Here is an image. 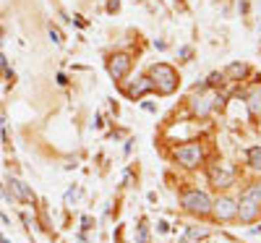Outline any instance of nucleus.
<instances>
[{
  "label": "nucleus",
  "instance_id": "nucleus-1",
  "mask_svg": "<svg viewBox=\"0 0 261 243\" xmlns=\"http://www.w3.org/2000/svg\"><path fill=\"white\" fill-rule=\"evenodd\" d=\"M149 79H151V84H154V89L160 94H172L178 89V74L167 63H154V65H151V68H149Z\"/></svg>",
  "mask_w": 261,
  "mask_h": 243
},
{
  "label": "nucleus",
  "instance_id": "nucleus-2",
  "mask_svg": "<svg viewBox=\"0 0 261 243\" xmlns=\"http://www.w3.org/2000/svg\"><path fill=\"white\" fill-rule=\"evenodd\" d=\"M172 157H175V162H178L180 167H188V170H193V167H199V162L204 160V149H201V144L191 141V144H183V147H178L175 152H172Z\"/></svg>",
  "mask_w": 261,
  "mask_h": 243
},
{
  "label": "nucleus",
  "instance_id": "nucleus-3",
  "mask_svg": "<svg viewBox=\"0 0 261 243\" xmlns=\"http://www.w3.org/2000/svg\"><path fill=\"white\" fill-rule=\"evenodd\" d=\"M180 204H183V209H188L191 214H209L212 212V199L204 193V191H199V188H193V191H186L183 193V199H180Z\"/></svg>",
  "mask_w": 261,
  "mask_h": 243
},
{
  "label": "nucleus",
  "instance_id": "nucleus-4",
  "mask_svg": "<svg viewBox=\"0 0 261 243\" xmlns=\"http://www.w3.org/2000/svg\"><path fill=\"white\" fill-rule=\"evenodd\" d=\"M209 183L214 188H230L235 183V170L227 167V165H217L209 170Z\"/></svg>",
  "mask_w": 261,
  "mask_h": 243
},
{
  "label": "nucleus",
  "instance_id": "nucleus-5",
  "mask_svg": "<svg viewBox=\"0 0 261 243\" xmlns=\"http://www.w3.org/2000/svg\"><path fill=\"white\" fill-rule=\"evenodd\" d=\"M107 71H110V76L115 81H123L128 76V71H130V55L128 53H115L110 58V63H107Z\"/></svg>",
  "mask_w": 261,
  "mask_h": 243
},
{
  "label": "nucleus",
  "instance_id": "nucleus-6",
  "mask_svg": "<svg viewBox=\"0 0 261 243\" xmlns=\"http://www.w3.org/2000/svg\"><path fill=\"white\" fill-rule=\"evenodd\" d=\"M235 217L241 220V223H253V220L261 217V204H256L253 199H248L246 193L241 196V202H238V212Z\"/></svg>",
  "mask_w": 261,
  "mask_h": 243
},
{
  "label": "nucleus",
  "instance_id": "nucleus-7",
  "mask_svg": "<svg viewBox=\"0 0 261 243\" xmlns=\"http://www.w3.org/2000/svg\"><path fill=\"white\" fill-rule=\"evenodd\" d=\"M214 209V217L220 220V223H230V220H235V212H238V202L230 196H222V199H217V202L212 204Z\"/></svg>",
  "mask_w": 261,
  "mask_h": 243
},
{
  "label": "nucleus",
  "instance_id": "nucleus-8",
  "mask_svg": "<svg viewBox=\"0 0 261 243\" xmlns=\"http://www.w3.org/2000/svg\"><path fill=\"white\" fill-rule=\"evenodd\" d=\"M214 105H217V97L209 94V92H201L199 97H193V113L199 115V118H206L212 113Z\"/></svg>",
  "mask_w": 261,
  "mask_h": 243
},
{
  "label": "nucleus",
  "instance_id": "nucleus-9",
  "mask_svg": "<svg viewBox=\"0 0 261 243\" xmlns=\"http://www.w3.org/2000/svg\"><path fill=\"white\" fill-rule=\"evenodd\" d=\"M151 89H154V84H151V79L149 76H141L134 86H130V89H128V97L130 100H141L146 92H151Z\"/></svg>",
  "mask_w": 261,
  "mask_h": 243
},
{
  "label": "nucleus",
  "instance_id": "nucleus-10",
  "mask_svg": "<svg viewBox=\"0 0 261 243\" xmlns=\"http://www.w3.org/2000/svg\"><path fill=\"white\" fill-rule=\"evenodd\" d=\"M8 186L13 188V196L16 199H21V202H34V193H32V188L27 183H21L16 178H8Z\"/></svg>",
  "mask_w": 261,
  "mask_h": 243
},
{
  "label": "nucleus",
  "instance_id": "nucleus-11",
  "mask_svg": "<svg viewBox=\"0 0 261 243\" xmlns=\"http://www.w3.org/2000/svg\"><path fill=\"white\" fill-rule=\"evenodd\" d=\"M248 71H251V68H248V63H232L230 68H227V76L238 81V79H246Z\"/></svg>",
  "mask_w": 261,
  "mask_h": 243
},
{
  "label": "nucleus",
  "instance_id": "nucleus-12",
  "mask_svg": "<svg viewBox=\"0 0 261 243\" xmlns=\"http://www.w3.org/2000/svg\"><path fill=\"white\" fill-rule=\"evenodd\" d=\"M246 160H248V167L251 170H261V147H251L246 152Z\"/></svg>",
  "mask_w": 261,
  "mask_h": 243
},
{
  "label": "nucleus",
  "instance_id": "nucleus-13",
  "mask_svg": "<svg viewBox=\"0 0 261 243\" xmlns=\"http://www.w3.org/2000/svg\"><path fill=\"white\" fill-rule=\"evenodd\" d=\"M246 102H248V110H251L253 115H261V86L248 94V100H246Z\"/></svg>",
  "mask_w": 261,
  "mask_h": 243
},
{
  "label": "nucleus",
  "instance_id": "nucleus-14",
  "mask_svg": "<svg viewBox=\"0 0 261 243\" xmlns=\"http://www.w3.org/2000/svg\"><path fill=\"white\" fill-rule=\"evenodd\" d=\"M222 79H225V74L214 71V74H209V79H206V86H209V89H217V86H222Z\"/></svg>",
  "mask_w": 261,
  "mask_h": 243
},
{
  "label": "nucleus",
  "instance_id": "nucleus-15",
  "mask_svg": "<svg viewBox=\"0 0 261 243\" xmlns=\"http://www.w3.org/2000/svg\"><path fill=\"white\" fill-rule=\"evenodd\" d=\"M246 196H248V199H253L256 204H261V183H253V186H248Z\"/></svg>",
  "mask_w": 261,
  "mask_h": 243
},
{
  "label": "nucleus",
  "instance_id": "nucleus-16",
  "mask_svg": "<svg viewBox=\"0 0 261 243\" xmlns=\"http://www.w3.org/2000/svg\"><path fill=\"white\" fill-rule=\"evenodd\" d=\"M136 243H149V230H146V223L139 225V233H136Z\"/></svg>",
  "mask_w": 261,
  "mask_h": 243
},
{
  "label": "nucleus",
  "instance_id": "nucleus-17",
  "mask_svg": "<svg viewBox=\"0 0 261 243\" xmlns=\"http://www.w3.org/2000/svg\"><path fill=\"white\" fill-rule=\"evenodd\" d=\"M76 199H79V191H76V188H71L68 193H65V204H73Z\"/></svg>",
  "mask_w": 261,
  "mask_h": 243
},
{
  "label": "nucleus",
  "instance_id": "nucleus-18",
  "mask_svg": "<svg viewBox=\"0 0 261 243\" xmlns=\"http://www.w3.org/2000/svg\"><path fill=\"white\" fill-rule=\"evenodd\" d=\"M50 37H53V42H55V45H63V37H60V32H58L55 27H50Z\"/></svg>",
  "mask_w": 261,
  "mask_h": 243
},
{
  "label": "nucleus",
  "instance_id": "nucleus-19",
  "mask_svg": "<svg viewBox=\"0 0 261 243\" xmlns=\"http://www.w3.org/2000/svg\"><path fill=\"white\" fill-rule=\"evenodd\" d=\"M0 71H6V74L11 76V71H8V60L3 58V53H0Z\"/></svg>",
  "mask_w": 261,
  "mask_h": 243
},
{
  "label": "nucleus",
  "instance_id": "nucleus-20",
  "mask_svg": "<svg viewBox=\"0 0 261 243\" xmlns=\"http://www.w3.org/2000/svg\"><path fill=\"white\" fill-rule=\"evenodd\" d=\"M120 8V0H110V6H107V11H110V13H115Z\"/></svg>",
  "mask_w": 261,
  "mask_h": 243
},
{
  "label": "nucleus",
  "instance_id": "nucleus-21",
  "mask_svg": "<svg viewBox=\"0 0 261 243\" xmlns=\"http://www.w3.org/2000/svg\"><path fill=\"white\" fill-rule=\"evenodd\" d=\"M81 228L89 230V228H92V217H84V220H81Z\"/></svg>",
  "mask_w": 261,
  "mask_h": 243
},
{
  "label": "nucleus",
  "instance_id": "nucleus-22",
  "mask_svg": "<svg viewBox=\"0 0 261 243\" xmlns=\"http://www.w3.org/2000/svg\"><path fill=\"white\" fill-rule=\"evenodd\" d=\"M180 58L188 60V58H191V47H183V50H180Z\"/></svg>",
  "mask_w": 261,
  "mask_h": 243
},
{
  "label": "nucleus",
  "instance_id": "nucleus-23",
  "mask_svg": "<svg viewBox=\"0 0 261 243\" xmlns=\"http://www.w3.org/2000/svg\"><path fill=\"white\" fill-rule=\"evenodd\" d=\"M0 243H8V240H6V238H0Z\"/></svg>",
  "mask_w": 261,
  "mask_h": 243
}]
</instances>
